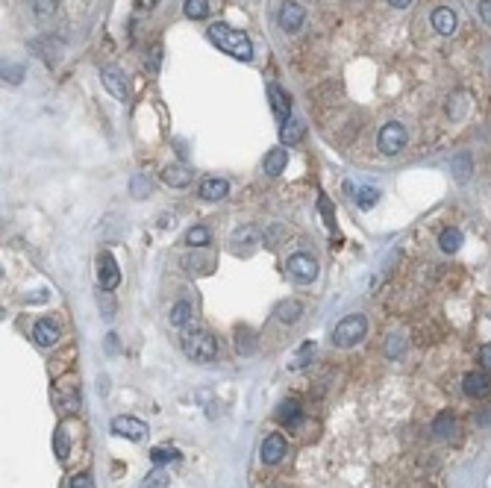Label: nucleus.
<instances>
[{
	"instance_id": "1",
	"label": "nucleus",
	"mask_w": 491,
	"mask_h": 488,
	"mask_svg": "<svg viewBox=\"0 0 491 488\" xmlns=\"http://www.w3.org/2000/svg\"><path fill=\"white\" fill-rule=\"evenodd\" d=\"M209 41L218 44L221 51L230 53L233 59H241V62H250V59H253V44H250V39L244 36L241 30H233L230 24H224V21H218V24L209 27Z\"/></svg>"
},
{
	"instance_id": "2",
	"label": "nucleus",
	"mask_w": 491,
	"mask_h": 488,
	"mask_svg": "<svg viewBox=\"0 0 491 488\" xmlns=\"http://www.w3.org/2000/svg\"><path fill=\"white\" fill-rule=\"evenodd\" d=\"M183 353L189 356L191 362H212L218 356V345L215 338L203 330H191L183 335Z\"/></svg>"
},
{
	"instance_id": "3",
	"label": "nucleus",
	"mask_w": 491,
	"mask_h": 488,
	"mask_svg": "<svg viewBox=\"0 0 491 488\" xmlns=\"http://www.w3.org/2000/svg\"><path fill=\"white\" fill-rule=\"evenodd\" d=\"M365 333H368L365 315H347L345 321L336 323V330H333V345H336V347H353V345H359V341L365 338Z\"/></svg>"
},
{
	"instance_id": "4",
	"label": "nucleus",
	"mask_w": 491,
	"mask_h": 488,
	"mask_svg": "<svg viewBox=\"0 0 491 488\" xmlns=\"http://www.w3.org/2000/svg\"><path fill=\"white\" fill-rule=\"evenodd\" d=\"M406 127L397 124V121H388L383 129H380V136H376V148H380L385 156H397L403 148H406Z\"/></svg>"
},
{
	"instance_id": "5",
	"label": "nucleus",
	"mask_w": 491,
	"mask_h": 488,
	"mask_svg": "<svg viewBox=\"0 0 491 488\" xmlns=\"http://www.w3.org/2000/svg\"><path fill=\"white\" fill-rule=\"evenodd\" d=\"M286 268H288V274L298 283H312L315 276H318V262H315L312 256H306V253H294L288 262H286Z\"/></svg>"
},
{
	"instance_id": "6",
	"label": "nucleus",
	"mask_w": 491,
	"mask_h": 488,
	"mask_svg": "<svg viewBox=\"0 0 491 488\" xmlns=\"http://www.w3.org/2000/svg\"><path fill=\"white\" fill-rule=\"evenodd\" d=\"M97 280H101L103 291L118 288L121 271H118V262H115V256H112V253H101V259H97Z\"/></svg>"
},
{
	"instance_id": "7",
	"label": "nucleus",
	"mask_w": 491,
	"mask_h": 488,
	"mask_svg": "<svg viewBox=\"0 0 491 488\" xmlns=\"http://www.w3.org/2000/svg\"><path fill=\"white\" fill-rule=\"evenodd\" d=\"M112 432L121 435V438H129V442H141V438L147 435V424L139 418L118 415V418H112Z\"/></svg>"
},
{
	"instance_id": "8",
	"label": "nucleus",
	"mask_w": 491,
	"mask_h": 488,
	"mask_svg": "<svg viewBox=\"0 0 491 488\" xmlns=\"http://www.w3.org/2000/svg\"><path fill=\"white\" fill-rule=\"evenodd\" d=\"M462 392L468 397H485L491 392V377L485 371H471L465 373V380H462Z\"/></svg>"
},
{
	"instance_id": "9",
	"label": "nucleus",
	"mask_w": 491,
	"mask_h": 488,
	"mask_svg": "<svg viewBox=\"0 0 491 488\" xmlns=\"http://www.w3.org/2000/svg\"><path fill=\"white\" fill-rule=\"evenodd\" d=\"M430 24H433V30L438 32V36H453L456 24H459V21H456V12L450 6H438L430 15Z\"/></svg>"
},
{
	"instance_id": "10",
	"label": "nucleus",
	"mask_w": 491,
	"mask_h": 488,
	"mask_svg": "<svg viewBox=\"0 0 491 488\" xmlns=\"http://www.w3.org/2000/svg\"><path fill=\"white\" fill-rule=\"evenodd\" d=\"M303 18H306V9H303L300 4H283V6H280V15H276V21H280V27H283L286 32L300 30Z\"/></svg>"
},
{
	"instance_id": "11",
	"label": "nucleus",
	"mask_w": 491,
	"mask_h": 488,
	"mask_svg": "<svg viewBox=\"0 0 491 488\" xmlns=\"http://www.w3.org/2000/svg\"><path fill=\"white\" fill-rule=\"evenodd\" d=\"M262 462L265 465H276L283 456H286V438L280 435V432H274V435H268L265 442H262Z\"/></svg>"
},
{
	"instance_id": "12",
	"label": "nucleus",
	"mask_w": 491,
	"mask_h": 488,
	"mask_svg": "<svg viewBox=\"0 0 491 488\" xmlns=\"http://www.w3.org/2000/svg\"><path fill=\"white\" fill-rule=\"evenodd\" d=\"M101 83L112 97H118V101L127 97V83H124V74L118 68H101Z\"/></svg>"
},
{
	"instance_id": "13",
	"label": "nucleus",
	"mask_w": 491,
	"mask_h": 488,
	"mask_svg": "<svg viewBox=\"0 0 491 488\" xmlns=\"http://www.w3.org/2000/svg\"><path fill=\"white\" fill-rule=\"evenodd\" d=\"M32 338H36L42 347H53L56 341H59V327H56L51 318H42L36 327H32Z\"/></svg>"
},
{
	"instance_id": "14",
	"label": "nucleus",
	"mask_w": 491,
	"mask_h": 488,
	"mask_svg": "<svg viewBox=\"0 0 491 488\" xmlns=\"http://www.w3.org/2000/svg\"><path fill=\"white\" fill-rule=\"evenodd\" d=\"M268 97H271L274 115L286 124V121H288V112H291V97H288V94H286L280 86H276V83H271V86H268Z\"/></svg>"
},
{
	"instance_id": "15",
	"label": "nucleus",
	"mask_w": 491,
	"mask_h": 488,
	"mask_svg": "<svg viewBox=\"0 0 491 488\" xmlns=\"http://www.w3.org/2000/svg\"><path fill=\"white\" fill-rule=\"evenodd\" d=\"M230 194V183L221 180V176H206L200 183V198L203 200H224Z\"/></svg>"
},
{
	"instance_id": "16",
	"label": "nucleus",
	"mask_w": 491,
	"mask_h": 488,
	"mask_svg": "<svg viewBox=\"0 0 491 488\" xmlns=\"http://www.w3.org/2000/svg\"><path fill=\"white\" fill-rule=\"evenodd\" d=\"M286 165H288V150H283V148L268 150L265 153V162H262V168H265L268 176H280L286 171Z\"/></svg>"
},
{
	"instance_id": "17",
	"label": "nucleus",
	"mask_w": 491,
	"mask_h": 488,
	"mask_svg": "<svg viewBox=\"0 0 491 488\" xmlns=\"http://www.w3.org/2000/svg\"><path fill=\"white\" fill-rule=\"evenodd\" d=\"M191 176L194 174L186 165H165L162 168V180H165L168 186H174V188H186L191 183Z\"/></svg>"
},
{
	"instance_id": "18",
	"label": "nucleus",
	"mask_w": 491,
	"mask_h": 488,
	"mask_svg": "<svg viewBox=\"0 0 491 488\" xmlns=\"http://www.w3.org/2000/svg\"><path fill=\"white\" fill-rule=\"evenodd\" d=\"M303 315V306L298 300H283L280 306H276V321L280 323H298Z\"/></svg>"
},
{
	"instance_id": "19",
	"label": "nucleus",
	"mask_w": 491,
	"mask_h": 488,
	"mask_svg": "<svg viewBox=\"0 0 491 488\" xmlns=\"http://www.w3.org/2000/svg\"><path fill=\"white\" fill-rule=\"evenodd\" d=\"M233 250L241 253V244H248V248H253V244H259V230H253V226H244V230H236L233 233Z\"/></svg>"
},
{
	"instance_id": "20",
	"label": "nucleus",
	"mask_w": 491,
	"mask_h": 488,
	"mask_svg": "<svg viewBox=\"0 0 491 488\" xmlns=\"http://www.w3.org/2000/svg\"><path fill=\"white\" fill-rule=\"evenodd\" d=\"M433 432H435V438H450V435L456 432L453 415H450V412H441V415L433 420Z\"/></svg>"
},
{
	"instance_id": "21",
	"label": "nucleus",
	"mask_w": 491,
	"mask_h": 488,
	"mask_svg": "<svg viewBox=\"0 0 491 488\" xmlns=\"http://www.w3.org/2000/svg\"><path fill=\"white\" fill-rule=\"evenodd\" d=\"M300 139H303V124L294 121V118H288V121L283 124V129H280V141H283V144H298Z\"/></svg>"
},
{
	"instance_id": "22",
	"label": "nucleus",
	"mask_w": 491,
	"mask_h": 488,
	"mask_svg": "<svg viewBox=\"0 0 491 488\" xmlns=\"http://www.w3.org/2000/svg\"><path fill=\"white\" fill-rule=\"evenodd\" d=\"M298 418H300V403L298 400H283L280 409H276V420H280V424H294Z\"/></svg>"
},
{
	"instance_id": "23",
	"label": "nucleus",
	"mask_w": 491,
	"mask_h": 488,
	"mask_svg": "<svg viewBox=\"0 0 491 488\" xmlns=\"http://www.w3.org/2000/svg\"><path fill=\"white\" fill-rule=\"evenodd\" d=\"M438 244H441V250H445V253H456L462 248V233L453 230V226H447V230L438 236Z\"/></svg>"
},
{
	"instance_id": "24",
	"label": "nucleus",
	"mask_w": 491,
	"mask_h": 488,
	"mask_svg": "<svg viewBox=\"0 0 491 488\" xmlns=\"http://www.w3.org/2000/svg\"><path fill=\"white\" fill-rule=\"evenodd\" d=\"M168 318H171V327H183V323H189V318H191V303H189V300L174 303Z\"/></svg>"
},
{
	"instance_id": "25",
	"label": "nucleus",
	"mask_w": 491,
	"mask_h": 488,
	"mask_svg": "<svg viewBox=\"0 0 491 488\" xmlns=\"http://www.w3.org/2000/svg\"><path fill=\"white\" fill-rule=\"evenodd\" d=\"M376 200H380V191H376L374 186H362L356 191V203H359V209H371V206H376Z\"/></svg>"
},
{
	"instance_id": "26",
	"label": "nucleus",
	"mask_w": 491,
	"mask_h": 488,
	"mask_svg": "<svg viewBox=\"0 0 491 488\" xmlns=\"http://www.w3.org/2000/svg\"><path fill=\"white\" fill-rule=\"evenodd\" d=\"M183 9H186L189 18L200 21V18H206V15H209V0H186Z\"/></svg>"
},
{
	"instance_id": "27",
	"label": "nucleus",
	"mask_w": 491,
	"mask_h": 488,
	"mask_svg": "<svg viewBox=\"0 0 491 488\" xmlns=\"http://www.w3.org/2000/svg\"><path fill=\"white\" fill-rule=\"evenodd\" d=\"M186 244L189 248H203V244H209V230L206 226H191L186 233Z\"/></svg>"
},
{
	"instance_id": "28",
	"label": "nucleus",
	"mask_w": 491,
	"mask_h": 488,
	"mask_svg": "<svg viewBox=\"0 0 491 488\" xmlns=\"http://www.w3.org/2000/svg\"><path fill=\"white\" fill-rule=\"evenodd\" d=\"M151 459L156 465H168V462H179V453L174 447H153L151 450Z\"/></svg>"
},
{
	"instance_id": "29",
	"label": "nucleus",
	"mask_w": 491,
	"mask_h": 488,
	"mask_svg": "<svg viewBox=\"0 0 491 488\" xmlns=\"http://www.w3.org/2000/svg\"><path fill=\"white\" fill-rule=\"evenodd\" d=\"M30 6L39 18H51V15L56 12V0H30Z\"/></svg>"
},
{
	"instance_id": "30",
	"label": "nucleus",
	"mask_w": 491,
	"mask_h": 488,
	"mask_svg": "<svg viewBox=\"0 0 491 488\" xmlns=\"http://www.w3.org/2000/svg\"><path fill=\"white\" fill-rule=\"evenodd\" d=\"M403 347H406V338H403V335H388V341H385V356H388V359H397V356L403 353Z\"/></svg>"
},
{
	"instance_id": "31",
	"label": "nucleus",
	"mask_w": 491,
	"mask_h": 488,
	"mask_svg": "<svg viewBox=\"0 0 491 488\" xmlns=\"http://www.w3.org/2000/svg\"><path fill=\"white\" fill-rule=\"evenodd\" d=\"M236 350L238 353H253V335H250V330H238L236 333Z\"/></svg>"
},
{
	"instance_id": "32",
	"label": "nucleus",
	"mask_w": 491,
	"mask_h": 488,
	"mask_svg": "<svg viewBox=\"0 0 491 488\" xmlns=\"http://www.w3.org/2000/svg\"><path fill=\"white\" fill-rule=\"evenodd\" d=\"M53 444H56V456L65 462L68 459V435H65V427H59L56 432H53Z\"/></svg>"
},
{
	"instance_id": "33",
	"label": "nucleus",
	"mask_w": 491,
	"mask_h": 488,
	"mask_svg": "<svg viewBox=\"0 0 491 488\" xmlns=\"http://www.w3.org/2000/svg\"><path fill=\"white\" fill-rule=\"evenodd\" d=\"M453 174L459 176V180H468V174H471V156H468V153H462V156L453 159Z\"/></svg>"
},
{
	"instance_id": "34",
	"label": "nucleus",
	"mask_w": 491,
	"mask_h": 488,
	"mask_svg": "<svg viewBox=\"0 0 491 488\" xmlns=\"http://www.w3.org/2000/svg\"><path fill=\"white\" fill-rule=\"evenodd\" d=\"M168 485V474L162 468H156L153 474H147V480H144V488H165Z\"/></svg>"
},
{
	"instance_id": "35",
	"label": "nucleus",
	"mask_w": 491,
	"mask_h": 488,
	"mask_svg": "<svg viewBox=\"0 0 491 488\" xmlns=\"http://www.w3.org/2000/svg\"><path fill=\"white\" fill-rule=\"evenodd\" d=\"M462 101H465V94H456V97H450V106H447V115H450V118H462V115H465L468 103H462Z\"/></svg>"
},
{
	"instance_id": "36",
	"label": "nucleus",
	"mask_w": 491,
	"mask_h": 488,
	"mask_svg": "<svg viewBox=\"0 0 491 488\" xmlns=\"http://www.w3.org/2000/svg\"><path fill=\"white\" fill-rule=\"evenodd\" d=\"M4 79H9L12 86H18L24 79V68L21 65H4Z\"/></svg>"
},
{
	"instance_id": "37",
	"label": "nucleus",
	"mask_w": 491,
	"mask_h": 488,
	"mask_svg": "<svg viewBox=\"0 0 491 488\" xmlns=\"http://www.w3.org/2000/svg\"><path fill=\"white\" fill-rule=\"evenodd\" d=\"M318 209H321V212H324L326 224H330V226H336V215H333V209H330V200H326L324 194H321V200H318Z\"/></svg>"
},
{
	"instance_id": "38",
	"label": "nucleus",
	"mask_w": 491,
	"mask_h": 488,
	"mask_svg": "<svg viewBox=\"0 0 491 488\" xmlns=\"http://www.w3.org/2000/svg\"><path fill=\"white\" fill-rule=\"evenodd\" d=\"M68 488H94V485H91L89 474H74L71 482H68Z\"/></svg>"
},
{
	"instance_id": "39",
	"label": "nucleus",
	"mask_w": 491,
	"mask_h": 488,
	"mask_svg": "<svg viewBox=\"0 0 491 488\" xmlns=\"http://www.w3.org/2000/svg\"><path fill=\"white\" fill-rule=\"evenodd\" d=\"M315 353V345H303V350L298 353V359H294V368H303L306 365V359H309V356H312Z\"/></svg>"
},
{
	"instance_id": "40",
	"label": "nucleus",
	"mask_w": 491,
	"mask_h": 488,
	"mask_svg": "<svg viewBox=\"0 0 491 488\" xmlns=\"http://www.w3.org/2000/svg\"><path fill=\"white\" fill-rule=\"evenodd\" d=\"M133 194H136V198H144V194H147V183H144L141 174L133 176Z\"/></svg>"
},
{
	"instance_id": "41",
	"label": "nucleus",
	"mask_w": 491,
	"mask_h": 488,
	"mask_svg": "<svg viewBox=\"0 0 491 488\" xmlns=\"http://www.w3.org/2000/svg\"><path fill=\"white\" fill-rule=\"evenodd\" d=\"M480 365H483L485 371H491V345H483V347H480Z\"/></svg>"
},
{
	"instance_id": "42",
	"label": "nucleus",
	"mask_w": 491,
	"mask_h": 488,
	"mask_svg": "<svg viewBox=\"0 0 491 488\" xmlns=\"http://www.w3.org/2000/svg\"><path fill=\"white\" fill-rule=\"evenodd\" d=\"M480 18L485 24H491V0H483V4H480Z\"/></svg>"
},
{
	"instance_id": "43",
	"label": "nucleus",
	"mask_w": 491,
	"mask_h": 488,
	"mask_svg": "<svg viewBox=\"0 0 491 488\" xmlns=\"http://www.w3.org/2000/svg\"><path fill=\"white\" fill-rule=\"evenodd\" d=\"M388 4H391V6H395V9H406L409 4H412V0H388Z\"/></svg>"
},
{
	"instance_id": "44",
	"label": "nucleus",
	"mask_w": 491,
	"mask_h": 488,
	"mask_svg": "<svg viewBox=\"0 0 491 488\" xmlns=\"http://www.w3.org/2000/svg\"><path fill=\"white\" fill-rule=\"evenodd\" d=\"M159 0H139V9H153Z\"/></svg>"
}]
</instances>
